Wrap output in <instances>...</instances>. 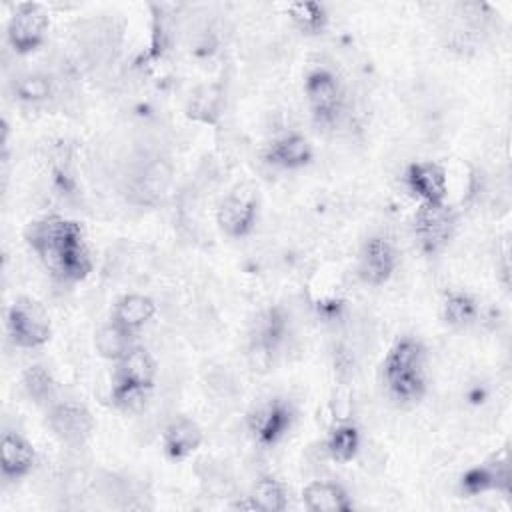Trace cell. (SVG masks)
Instances as JSON below:
<instances>
[{"mask_svg": "<svg viewBox=\"0 0 512 512\" xmlns=\"http://www.w3.org/2000/svg\"><path fill=\"white\" fill-rule=\"evenodd\" d=\"M26 242L46 270L66 282H80L92 272V256L78 222L62 216H44L26 228Z\"/></svg>", "mask_w": 512, "mask_h": 512, "instance_id": "cell-1", "label": "cell"}, {"mask_svg": "<svg viewBox=\"0 0 512 512\" xmlns=\"http://www.w3.org/2000/svg\"><path fill=\"white\" fill-rule=\"evenodd\" d=\"M426 350L416 338H400L388 352L382 372L384 384L396 402H418L426 390Z\"/></svg>", "mask_w": 512, "mask_h": 512, "instance_id": "cell-2", "label": "cell"}, {"mask_svg": "<svg viewBox=\"0 0 512 512\" xmlns=\"http://www.w3.org/2000/svg\"><path fill=\"white\" fill-rule=\"evenodd\" d=\"M156 362L152 354L142 346H132L118 362L112 386V400L124 408L132 410L142 404L146 392L154 386Z\"/></svg>", "mask_w": 512, "mask_h": 512, "instance_id": "cell-3", "label": "cell"}, {"mask_svg": "<svg viewBox=\"0 0 512 512\" xmlns=\"http://www.w3.org/2000/svg\"><path fill=\"white\" fill-rule=\"evenodd\" d=\"M8 334L20 348H38L50 340L52 324L46 308L28 296H20L8 308Z\"/></svg>", "mask_w": 512, "mask_h": 512, "instance_id": "cell-4", "label": "cell"}, {"mask_svg": "<svg viewBox=\"0 0 512 512\" xmlns=\"http://www.w3.org/2000/svg\"><path fill=\"white\" fill-rule=\"evenodd\" d=\"M294 408L284 398H270L248 412L246 426L256 444L270 448L278 444L294 424Z\"/></svg>", "mask_w": 512, "mask_h": 512, "instance_id": "cell-5", "label": "cell"}, {"mask_svg": "<svg viewBox=\"0 0 512 512\" xmlns=\"http://www.w3.org/2000/svg\"><path fill=\"white\" fill-rule=\"evenodd\" d=\"M48 10L38 2L18 4L12 12L6 28V38L16 54L34 52L46 38L48 32Z\"/></svg>", "mask_w": 512, "mask_h": 512, "instance_id": "cell-6", "label": "cell"}, {"mask_svg": "<svg viewBox=\"0 0 512 512\" xmlns=\"http://www.w3.org/2000/svg\"><path fill=\"white\" fill-rule=\"evenodd\" d=\"M172 182V164L164 158H150L130 176L126 196L136 206H156L166 198Z\"/></svg>", "mask_w": 512, "mask_h": 512, "instance_id": "cell-7", "label": "cell"}, {"mask_svg": "<svg viewBox=\"0 0 512 512\" xmlns=\"http://www.w3.org/2000/svg\"><path fill=\"white\" fill-rule=\"evenodd\" d=\"M258 218V196L252 186L238 184L224 196L216 210L220 230L230 238H244L252 232Z\"/></svg>", "mask_w": 512, "mask_h": 512, "instance_id": "cell-8", "label": "cell"}, {"mask_svg": "<svg viewBox=\"0 0 512 512\" xmlns=\"http://www.w3.org/2000/svg\"><path fill=\"white\" fill-rule=\"evenodd\" d=\"M304 92L316 124L320 126L336 124L344 104L338 80L328 70H314L306 78Z\"/></svg>", "mask_w": 512, "mask_h": 512, "instance_id": "cell-9", "label": "cell"}, {"mask_svg": "<svg viewBox=\"0 0 512 512\" xmlns=\"http://www.w3.org/2000/svg\"><path fill=\"white\" fill-rule=\"evenodd\" d=\"M456 226V216L446 202L420 204L414 216V232L424 252L434 254L448 244Z\"/></svg>", "mask_w": 512, "mask_h": 512, "instance_id": "cell-10", "label": "cell"}, {"mask_svg": "<svg viewBox=\"0 0 512 512\" xmlns=\"http://www.w3.org/2000/svg\"><path fill=\"white\" fill-rule=\"evenodd\" d=\"M48 424L54 436L68 446H82L94 430L92 414L78 402L52 404L48 412Z\"/></svg>", "mask_w": 512, "mask_h": 512, "instance_id": "cell-11", "label": "cell"}, {"mask_svg": "<svg viewBox=\"0 0 512 512\" xmlns=\"http://www.w3.org/2000/svg\"><path fill=\"white\" fill-rule=\"evenodd\" d=\"M394 268L396 252L386 238L374 236L364 242L358 258V276L362 282L370 286H382L390 280Z\"/></svg>", "mask_w": 512, "mask_h": 512, "instance_id": "cell-12", "label": "cell"}, {"mask_svg": "<svg viewBox=\"0 0 512 512\" xmlns=\"http://www.w3.org/2000/svg\"><path fill=\"white\" fill-rule=\"evenodd\" d=\"M406 186L422 204H440L446 200V172L436 162H414L406 170Z\"/></svg>", "mask_w": 512, "mask_h": 512, "instance_id": "cell-13", "label": "cell"}, {"mask_svg": "<svg viewBox=\"0 0 512 512\" xmlns=\"http://www.w3.org/2000/svg\"><path fill=\"white\" fill-rule=\"evenodd\" d=\"M510 482H512V474H510V466L508 460H490L482 466H474L470 468L464 476H462V490L468 496H476L488 490H500L504 494L510 492Z\"/></svg>", "mask_w": 512, "mask_h": 512, "instance_id": "cell-14", "label": "cell"}, {"mask_svg": "<svg viewBox=\"0 0 512 512\" xmlns=\"http://www.w3.org/2000/svg\"><path fill=\"white\" fill-rule=\"evenodd\" d=\"M32 444L16 432H4L0 444V468L6 480H18L26 476L34 466Z\"/></svg>", "mask_w": 512, "mask_h": 512, "instance_id": "cell-15", "label": "cell"}, {"mask_svg": "<svg viewBox=\"0 0 512 512\" xmlns=\"http://www.w3.org/2000/svg\"><path fill=\"white\" fill-rule=\"evenodd\" d=\"M264 158L272 166L286 168V170H296V168H302V166L310 164L312 146L300 134H286V136L274 140L268 146Z\"/></svg>", "mask_w": 512, "mask_h": 512, "instance_id": "cell-16", "label": "cell"}, {"mask_svg": "<svg viewBox=\"0 0 512 512\" xmlns=\"http://www.w3.org/2000/svg\"><path fill=\"white\" fill-rule=\"evenodd\" d=\"M202 430L190 418H176L164 430V452L170 460H184L202 444Z\"/></svg>", "mask_w": 512, "mask_h": 512, "instance_id": "cell-17", "label": "cell"}, {"mask_svg": "<svg viewBox=\"0 0 512 512\" xmlns=\"http://www.w3.org/2000/svg\"><path fill=\"white\" fill-rule=\"evenodd\" d=\"M156 314V304L144 294H126L116 300L112 310V322L126 328L128 332L140 330Z\"/></svg>", "mask_w": 512, "mask_h": 512, "instance_id": "cell-18", "label": "cell"}, {"mask_svg": "<svg viewBox=\"0 0 512 512\" xmlns=\"http://www.w3.org/2000/svg\"><path fill=\"white\" fill-rule=\"evenodd\" d=\"M302 500L312 512H348L352 508V502L342 486L322 480L310 482L302 490Z\"/></svg>", "mask_w": 512, "mask_h": 512, "instance_id": "cell-19", "label": "cell"}, {"mask_svg": "<svg viewBox=\"0 0 512 512\" xmlns=\"http://www.w3.org/2000/svg\"><path fill=\"white\" fill-rule=\"evenodd\" d=\"M94 346L102 358L118 362L134 346L132 332H128L126 328H122L110 320L108 324L98 328V332L94 336Z\"/></svg>", "mask_w": 512, "mask_h": 512, "instance_id": "cell-20", "label": "cell"}, {"mask_svg": "<svg viewBox=\"0 0 512 512\" xmlns=\"http://www.w3.org/2000/svg\"><path fill=\"white\" fill-rule=\"evenodd\" d=\"M222 92L218 86H200L192 92L186 104L188 118L204 124H214L220 118Z\"/></svg>", "mask_w": 512, "mask_h": 512, "instance_id": "cell-21", "label": "cell"}, {"mask_svg": "<svg viewBox=\"0 0 512 512\" xmlns=\"http://www.w3.org/2000/svg\"><path fill=\"white\" fill-rule=\"evenodd\" d=\"M280 344L272 338H266L262 334L250 332L248 340V350H246V360L248 366L254 374H268L274 370L276 356H278Z\"/></svg>", "mask_w": 512, "mask_h": 512, "instance_id": "cell-22", "label": "cell"}, {"mask_svg": "<svg viewBox=\"0 0 512 512\" xmlns=\"http://www.w3.org/2000/svg\"><path fill=\"white\" fill-rule=\"evenodd\" d=\"M328 454L336 462H350L360 448V434L356 426L352 424H338L332 428L328 442H326Z\"/></svg>", "mask_w": 512, "mask_h": 512, "instance_id": "cell-23", "label": "cell"}, {"mask_svg": "<svg viewBox=\"0 0 512 512\" xmlns=\"http://www.w3.org/2000/svg\"><path fill=\"white\" fill-rule=\"evenodd\" d=\"M288 14L304 34H320L328 22L326 10L320 2H292L288 6Z\"/></svg>", "mask_w": 512, "mask_h": 512, "instance_id": "cell-24", "label": "cell"}, {"mask_svg": "<svg viewBox=\"0 0 512 512\" xmlns=\"http://www.w3.org/2000/svg\"><path fill=\"white\" fill-rule=\"evenodd\" d=\"M22 386L36 404H48L54 398V380L50 372L40 364H32L24 370Z\"/></svg>", "mask_w": 512, "mask_h": 512, "instance_id": "cell-25", "label": "cell"}, {"mask_svg": "<svg viewBox=\"0 0 512 512\" xmlns=\"http://www.w3.org/2000/svg\"><path fill=\"white\" fill-rule=\"evenodd\" d=\"M442 314L450 326L462 328V326H468L470 322H474V318L478 314V306H476L474 298H470L468 294L452 292L446 296V300L442 304Z\"/></svg>", "mask_w": 512, "mask_h": 512, "instance_id": "cell-26", "label": "cell"}, {"mask_svg": "<svg viewBox=\"0 0 512 512\" xmlns=\"http://www.w3.org/2000/svg\"><path fill=\"white\" fill-rule=\"evenodd\" d=\"M252 498L258 506V510H266V512H282L288 506L284 486L272 476H264L256 482Z\"/></svg>", "mask_w": 512, "mask_h": 512, "instance_id": "cell-27", "label": "cell"}, {"mask_svg": "<svg viewBox=\"0 0 512 512\" xmlns=\"http://www.w3.org/2000/svg\"><path fill=\"white\" fill-rule=\"evenodd\" d=\"M14 94L22 102H44L52 96V80L40 72L22 74L14 80Z\"/></svg>", "mask_w": 512, "mask_h": 512, "instance_id": "cell-28", "label": "cell"}]
</instances>
